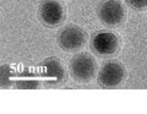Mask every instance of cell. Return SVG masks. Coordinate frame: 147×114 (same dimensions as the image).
<instances>
[{"label": "cell", "instance_id": "obj_7", "mask_svg": "<svg viewBox=\"0 0 147 114\" xmlns=\"http://www.w3.org/2000/svg\"><path fill=\"white\" fill-rule=\"evenodd\" d=\"M38 15L42 24L47 27H58L65 19V10L59 0H42Z\"/></svg>", "mask_w": 147, "mask_h": 114}, {"label": "cell", "instance_id": "obj_5", "mask_svg": "<svg viewBox=\"0 0 147 114\" xmlns=\"http://www.w3.org/2000/svg\"><path fill=\"white\" fill-rule=\"evenodd\" d=\"M39 76L43 82L49 87L61 85L65 80V69L60 59L57 57L45 58L40 64Z\"/></svg>", "mask_w": 147, "mask_h": 114}, {"label": "cell", "instance_id": "obj_10", "mask_svg": "<svg viewBox=\"0 0 147 114\" xmlns=\"http://www.w3.org/2000/svg\"><path fill=\"white\" fill-rule=\"evenodd\" d=\"M126 4L136 11H144L147 9V0H125Z\"/></svg>", "mask_w": 147, "mask_h": 114}, {"label": "cell", "instance_id": "obj_3", "mask_svg": "<svg viewBox=\"0 0 147 114\" xmlns=\"http://www.w3.org/2000/svg\"><path fill=\"white\" fill-rule=\"evenodd\" d=\"M125 79V67L117 60L104 63L97 76V84L103 88H115Z\"/></svg>", "mask_w": 147, "mask_h": 114}, {"label": "cell", "instance_id": "obj_1", "mask_svg": "<svg viewBox=\"0 0 147 114\" xmlns=\"http://www.w3.org/2000/svg\"><path fill=\"white\" fill-rule=\"evenodd\" d=\"M70 75L76 82L87 84L93 80L97 72V64L94 58L88 53H79L74 55L70 66H69Z\"/></svg>", "mask_w": 147, "mask_h": 114}, {"label": "cell", "instance_id": "obj_9", "mask_svg": "<svg viewBox=\"0 0 147 114\" xmlns=\"http://www.w3.org/2000/svg\"><path fill=\"white\" fill-rule=\"evenodd\" d=\"M16 74L13 67L10 66L9 64H3L0 66V87L3 90L10 88L15 84Z\"/></svg>", "mask_w": 147, "mask_h": 114}, {"label": "cell", "instance_id": "obj_8", "mask_svg": "<svg viewBox=\"0 0 147 114\" xmlns=\"http://www.w3.org/2000/svg\"><path fill=\"white\" fill-rule=\"evenodd\" d=\"M39 76L28 69L21 71L16 76L15 84H13L17 90H36L39 87Z\"/></svg>", "mask_w": 147, "mask_h": 114}, {"label": "cell", "instance_id": "obj_4", "mask_svg": "<svg viewBox=\"0 0 147 114\" xmlns=\"http://www.w3.org/2000/svg\"><path fill=\"white\" fill-rule=\"evenodd\" d=\"M58 44L65 52H77L86 43V33L76 25H67L58 33Z\"/></svg>", "mask_w": 147, "mask_h": 114}, {"label": "cell", "instance_id": "obj_6", "mask_svg": "<svg viewBox=\"0 0 147 114\" xmlns=\"http://www.w3.org/2000/svg\"><path fill=\"white\" fill-rule=\"evenodd\" d=\"M119 47H120V39L113 32H98L91 39V49L98 57L113 55L119 51Z\"/></svg>", "mask_w": 147, "mask_h": 114}, {"label": "cell", "instance_id": "obj_2", "mask_svg": "<svg viewBox=\"0 0 147 114\" xmlns=\"http://www.w3.org/2000/svg\"><path fill=\"white\" fill-rule=\"evenodd\" d=\"M99 21L107 27H118L125 20V7L120 0H102L97 9Z\"/></svg>", "mask_w": 147, "mask_h": 114}]
</instances>
